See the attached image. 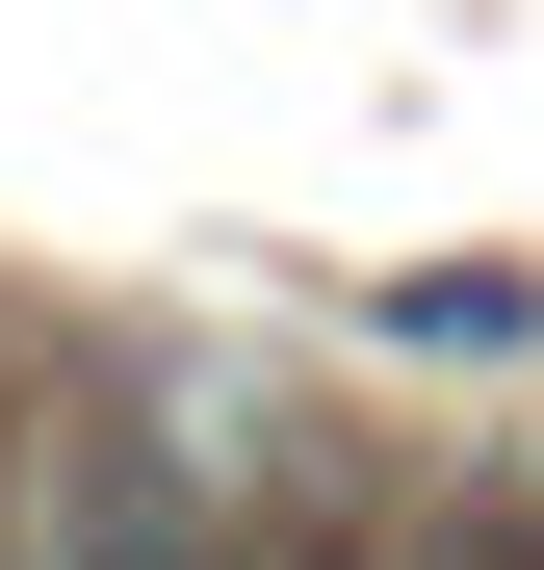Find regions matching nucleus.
<instances>
[{
	"mask_svg": "<svg viewBox=\"0 0 544 570\" xmlns=\"http://www.w3.org/2000/svg\"><path fill=\"white\" fill-rule=\"evenodd\" d=\"M105 570H234V544H181V519H156V493H130V519H105Z\"/></svg>",
	"mask_w": 544,
	"mask_h": 570,
	"instance_id": "1",
	"label": "nucleus"
}]
</instances>
